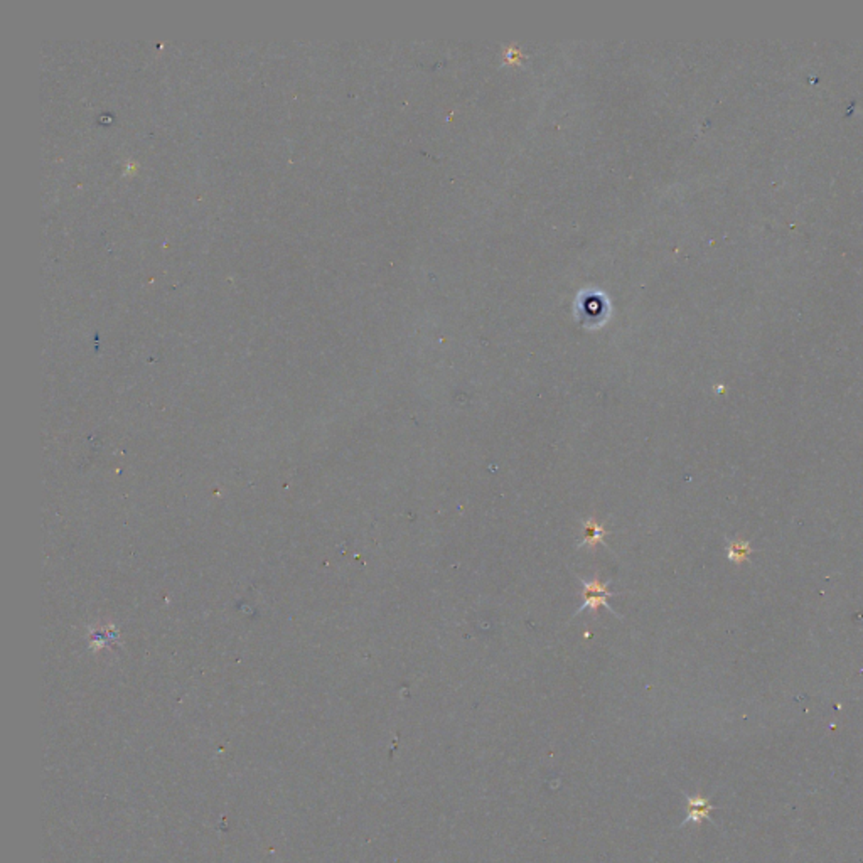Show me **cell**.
Here are the masks:
<instances>
[{"instance_id": "obj_1", "label": "cell", "mask_w": 863, "mask_h": 863, "mask_svg": "<svg viewBox=\"0 0 863 863\" xmlns=\"http://www.w3.org/2000/svg\"><path fill=\"white\" fill-rule=\"evenodd\" d=\"M609 584L611 580L607 582H600L599 578H594V580H582V585H584V590H582V605L577 609V612L573 616H578L580 612H584L585 609H590V611L596 612L597 609L605 607L609 612H612L614 616L619 617V614L614 611V607L609 604L607 599L616 596V592H611L609 590Z\"/></svg>"}, {"instance_id": "obj_2", "label": "cell", "mask_w": 863, "mask_h": 863, "mask_svg": "<svg viewBox=\"0 0 863 863\" xmlns=\"http://www.w3.org/2000/svg\"><path fill=\"white\" fill-rule=\"evenodd\" d=\"M686 797V806H688V815L686 818L683 819V823L680 826H686L688 823H695V824H701V822H712V811L713 804L707 797L700 796V794H695V796H690V794H685Z\"/></svg>"}, {"instance_id": "obj_3", "label": "cell", "mask_w": 863, "mask_h": 863, "mask_svg": "<svg viewBox=\"0 0 863 863\" xmlns=\"http://www.w3.org/2000/svg\"><path fill=\"white\" fill-rule=\"evenodd\" d=\"M582 535H584V538L578 543V548H596L599 543L605 547L604 536L607 535V531H605L604 524H599L594 520H582Z\"/></svg>"}, {"instance_id": "obj_4", "label": "cell", "mask_w": 863, "mask_h": 863, "mask_svg": "<svg viewBox=\"0 0 863 863\" xmlns=\"http://www.w3.org/2000/svg\"><path fill=\"white\" fill-rule=\"evenodd\" d=\"M749 553L750 547L747 542H732L728 544L727 555L728 560H732V562H743V560L749 557Z\"/></svg>"}]
</instances>
